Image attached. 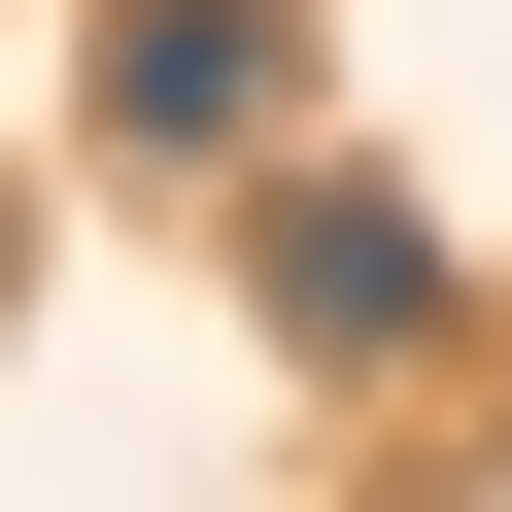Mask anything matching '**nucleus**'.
<instances>
[{
	"mask_svg": "<svg viewBox=\"0 0 512 512\" xmlns=\"http://www.w3.org/2000/svg\"><path fill=\"white\" fill-rule=\"evenodd\" d=\"M239 308H274L308 376H410V342H478V239H444L410 171H274V239H239Z\"/></svg>",
	"mask_w": 512,
	"mask_h": 512,
	"instance_id": "obj_1",
	"label": "nucleus"
},
{
	"mask_svg": "<svg viewBox=\"0 0 512 512\" xmlns=\"http://www.w3.org/2000/svg\"><path fill=\"white\" fill-rule=\"evenodd\" d=\"M69 103H103V171H274L308 137V0H103Z\"/></svg>",
	"mask_w": 512,
	"mask_h": 512,
	"instance_id": "obj_2",
	"label": "nucleus"
}]
</instances>
